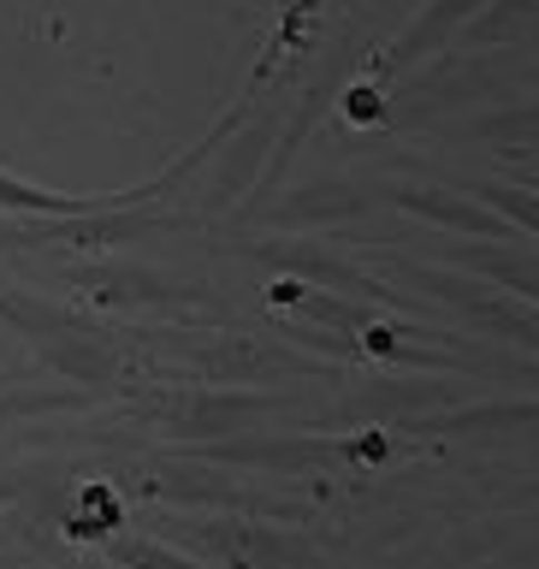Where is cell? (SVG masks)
Masks as SVG:
<instances>
[{
	"label": "cell",
	"mask_w": 539,
	"mask_h": 569,
	"mask_svg": "<svg viewBox=\"0 0 539 569\" xmlns=\"http://www.w3.org/2000/svg\"><path fill=\"white\" fill-rule=\"evenodd\" d=\"M285 398L279 391H256V386H184V391H154L149 403L137 409L142 421H154L160 433L208 445V439H231L243 427H256L261 416H279Z\"/></svg>",
	"instance_id": "6da1fadb"
},
{
	"label": "cell",
	"mask_w": 539,
	"mask_h": 569,
	"mask_svg": "<svg viewBox=\"0 0 539 569\" xmlns=\"http://www.w3.org/2000/svg\"><path fill=\"white\" fill-rule=\"evenodd\" d=\"M178 546L202 551L213 569H320L315 546L297 533H279L273 522H167Z\"/></svg>",
	"instance_id": "7a4b0ae2"
},
{
	"label": "cell",
	"mask_w": 539,
	"mask_h": 569,
	"mask_svg": "<svg viewBox=\"0 0 539 569\" xmlns=\"http://www.w3.org/2000/svg\"><path fill=\"white\" fill-rule=\"evenodd\" d=\"M196 462L220 469H267V475H315L350 457V439H208L190 451Z\"/></svg>",
	"instance_id": "3957f363"
},
{
	"label": "cell",
	"mask_w": 539,
	"mask_h": 569,
	"mask_svg": "<svg viewBox=\"0 0 539 569\" xmlns=\"http://www.w3.org/2000/svg\"><path fill=\"white\" fill-rule=\"evenodd\" d=\"M89 297L96 302H113V309H172V315H208L220 320V302H213L202 284H184V279H167V273H149V267H119V273H83Z\"/></svg>",
	"instance_id": "277c9868"
},
{
	"label": "cell",
	"mask_w": 539,
	"mask_h": 569,
	"mask_svg": "<svg viewBox=\"0 0 539 569\" xmlns=\"http://www.w3.org/2000/svg\"><path fill=\"white\" fill-rule=\"evenodd\" d=\"M391 202L403 213H416L427 226H445V231H462V238H505L498 213L487 202H475L469 190H421V184H398Z\"/></svg>",
	"instance_id": "5b68a950"
},
{
	"label": "cell",
	"mask_w": 539,
	"mask_h": 569,
	"mask_svg": "<svg viewBox=\"0 0 539 569\" xmlns=\"http://www.w3.org/2000/svg\"><path fill=\"white\" fill-rule=\"evenodd\" d=\"M184 362L202 373V380H256V373H291L297 362L267 345H249V338H208V345H184Z\"/></svg>",
	"instance_id": "8992f818"
},
{
	"label": "cell",
	"mask_w": 539,
	"mask_h": 569,
	"mask_svg": "<svg viewBox=\"0 0 539 569\" xmlns=\"http://www.w3.org/2000/svg\"><path fill=\"white\" fill-rule=\"evenodd\" d=\"M373 208V196L362 190H345V184H315V190H297V196H285V202L267 213V226H279V231H327V226H350V220H362V213Z\"/></svg>",
	"instance_id": "52a82bcc"
},
{
	"label": "cell",
	"mask_w": 539,
	"mask_h": 569,
	"mask_svg": "<svg viewBox=\"0 0 539 569\" xmlns=\"http://www.w3.org/2000/svg\"><path fill=\"white\" fill-rule=\"evenodd\" d=\"M261 256H267V261H279L285 273H297V279H320L327 291H350V297H391V284L368 279L362 267L338 261V256H327V249H291V243H267Z\"/></svg>",
	"instance_id": "ba28073f"
},
{
	"label": "cell",
	"mask_w": 539,
	"mask_h": 569,
	"mask_svg": "<svg viewBox=\"0 0 539 569\" xmlns=\"http://www.w3.org/2000/svg\"><path fill=\"white\" fill-rule=\"evenodd\" d=\"M0 320L7 327H18L24 338H36V345H71V338H96V327L78 315H66V309H53V302H36L24 291H0Z\"/></svg>",
	"instance_id": "9c48e42d"
},
{
	"label": "cell",
	"mask_w": 539,
	"mask_h": 569,
	"mask_svg": "<svg viewBox=\"0 0 539 569\" xmlns=\"http://www.w3.org/2000/svg\"><path fill=\"white\" fill-rule=\"evenodd\" d=\"M475 7H480V0H433V7H427V12L416 18V24H409V30L398 36V48L380 53L373 66H380V71H403V66H416L421 53L433 48V42H439V36L451 30V24H462V18H469Z\"/></svg>",
	"instance_id": "30bf717a"
},
{
	"label": "cell",
	"mask_w": 539,
	"mask_h": 569,
	"mask_svg": "<svg viewBox=\"0 0 539 569\" xmlns=\"http://www.w3.org/2000/svg\"><path fill=\"white\" fill-rule=\"evenodd\" d=\"M273 302H297V315L302 320H320V327H332V332H350V338H362L373 320L368 309H356V302H332L327 291H309V279H279L273 284Z\"/></svg>",
	"instance_id": "8fae6325"
},
{
	"label": "cell",
	"mask_w": 539,
	"mask_h": 569,
	"mask_svg": "<svg viewBox=\"0 0 539 569\" xmlns=\"http://www.w3.org/2000/svg\"><path fill=\"white\" fill-rule=\"evenodd\" d=\"M107 563L113 569H213L202 558L178 546H160V540H107Z\"/></svg>",
	"instance_id": "7c38bea8"
},
{
	"label": "cell",
	"mask_w": 539,
	"mask_h": 569,
	"mask_svg": "<svg viewBox=\"0 0 539 569\" xmlns=\"http://www.w3.org/2000/svg\"><path fill=\"white\" fill-rule=\"evenodd\" d=\"M498 7V24L487 18V24H475L469 30V42H492L498 48H528V36H533V0H492Z\"/></svg>",
	"instance_id": "4fadbf2b"
},
{
	"label": "cell",
	"mask_w": 539,
	"mask_h": 569,
	"mask_svg": "<svg viewBox=\"0 0 539 569\" xmlns=\"http://www.w3.org/2000/svg\"><path fill=\"white\" fill-rule=\"evenodd\" d=\"M78 391H0V427L18 416H48V409H78Z\"/></svg>",
	"instance_id": "5bb4252c"
}]
</instances>
